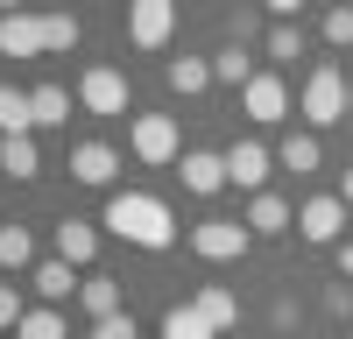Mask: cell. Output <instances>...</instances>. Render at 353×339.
I'll return each instance as SVG.
<instances>
[{
  "mask_svg": "<svg viewBox=\"0 0 353 339\" xmlns=\"http://www.w3.org/2000/svg\"><path fill=\"white\" fill-rule=\"evenodd\" d=\"M191 311H198L212 332H233V325H241V297H233L226 282H198V290H191Z\"/></svg>",
  "mask_w": 353,
  "mask_h": 339,
  "instance_id": "12",
  "label": "cell"
},
{
  "mask_svg": "<svg viewBox=\"0 0 353 339\" xmlns=\"http://www.w3.org/2000/svg\"><path fill=\"white\" fill-rule=\"evenodd\" d=\"M14 339H71V325H64V311H57V304H43V311H21Z\"/></svg>",
  "mask_w": 353,
  "mask_h": 339,
  "instance_id": "24",
  "label": "cell"
},
{
  "mask_svg": "<svg viewBox=\"0 0 353 339\" xmlns=\"http://www.w3.org/2000/svg\"><path fill=\"white\" fill-rule=\"evenodd\" d=\"M212 78H219V85H233V92H241V85L254 78V56H248L241 43H226V50H212Z\"/></svg>",
  "mask_w": 353,
  "mask_h": 339,
  "instance_id": "23",
  "label": "cell"
},
{
  "mask_svg": "<svg viewBox=\"0 0 353 339\" xmlns=\"http://www.w3.org/2000/svg\"><path fill=\"white\" fill-rule=\"evenodd\" d=\"M325 43L332 50H353V8H332L325 14Z\"/></svg>",
  "mask_w": 353,
  "mask_h": 339,
  "instance_id": "29",
  "label": "cell"
},
{
  "mask_svg": "<svg viewBox=\"0 0 353 339\" xmlns=\"http://www.w3.org/2000/svg\"><path fill=\"white\" fill-rule=\"evenodd\" d=\"M0 170H8L14 184L43 177V149H36V134H0Z\"/></svg>",
  "mask_w": 353,
  "mask_h": 339,
  "instance_id": "16",
  "label": "cell"
},
{
  "mask_svg": "<svg viewBox=\"0 0 353 339\" xmlns=\"http://www.w3.org/2000/svg\"><path fill=\"white\" fill-rule=\"evenodd\" d=\"M269 149H261V141H233V149H226V184H241V191H261V184H269Z\"/></svg>",
  "mask_w": 353,
  "mask_h": 339,
  "instance_id": "10",
  "label": "cell"
},
{
  "mask_svg": "<svg viewBox=\"0 0 353 339\" xmlns=\"http://www.w3.org/2000/svg\"><path fill=\"white\" fill-rule=\"evenodd\" d=\"M163 339H219V332L205 325L191 304H170V311H163Z\"/></svg>",
  "mask_w": 353,
  "mask_h": 339,
  "instance_id": "27",
  "label": "cell"
},
{
  "mask_svg": "<svg viewBox=\"0 0 353 339\" xmlns=\"http://www.w3.org/2000/svg\"><path fill=\"white\" fill-rule=\"evenodd\" d=\"M21 290H14V282H0V332H8V325H21Z\"/></svg>",
  "mask_w": 353,
  "mask_h": 339,
  "instance_id": "31",
  "label": "cell"
},
{
  "mask_svg": "<svg viewBox=\"0 0 353 339\" xmlns=\"http://www.w3.org/2000/svg\"><path fill=\"white\" fill-rule=\"evenodd\" d=\"M78 304H85V318H113V311H128L113 276H85V282H78Z\"/></svg>",
  "mask_w": 353,
  "mask_h": 339,
  "instance_id": "19",
  "label": "cell"
},
{
  "mask_svg": "<svg viewBox=\"0 0 353 339\" xmlns=\"http://www.w3.org/2000/svg\"><path fill=\"white\" fill-rule=\"evenodd\" d=\"M176 177H184L191 198H212V191H226V156H212V149H184V156H176Z\"/></svg>",
  "mask_w": 353,
  "mask_h": 339,
  "instance_id": "9",
  "label": "cell"
},
{
  "mask_svg": "<svg viewBox=\"0 0 353 339\" xmlns=\"http://www.w3.org/2000/svg\"><path fill=\"white\" fill-rule=\"evenodd\" d=\"M339 276L353 282V240H339Z\"/></svg>",
  "mask_w": 353,
  "mask_h": 339,
  "instance_id": "33",
  "label": "cell"
},
{
  "mask_svg": "<svg viewBox=\"0 0 353 339\" xmlns=\"http://www.w3.org/2000/svg\"><path fill=\"white\" fill-rule=\"evenodd\" d=\"M297 113L311 127H332V121H346V78L332 71V64H318L311 78H304V99H297Z\"/></svg>",
  "mask_w": 353,
  "mask_h": 339,
  "instance_id": "3",
  "label": "cell"
},
{
  "mask_svg": "<svg viewBox=\"0 0 353 339\" xmlns=\"http://www.w3.org/2000/svg\"><path fill=\"white\" fill-rule=\"evenodd\" d=\"M78 106L85 113H128V78L106 71V64H92V71L78 78Z\"/></svg>",
  "mask_w": 353,
  "mask_h": 339,
  "instance_id": "7",
  "label": "cell"
},
{
  "mask_svg": "<svg viewBox=\"0 0 353 339\" xmlns=\"http://www.w3.org/2000/svg\"><path fill=\"white\" fill-rule=\"evenodd\" d=\"M248 247H254L248 219H198L191 226V254H205V262H241Z\"/></svg>",
  "mask_w": 353,
  "mask_h": 339,
  "instance_id": "4",
  "label": "cell"
},
{
  "mask_svg": "<svg viewBox=\"0 0 353 339\" xmlns=\"http://www.w3.org/2000/svg\"><path fill=\"white\" fill-rule=\"evenodd\" d=\"M128 149L149 163V170H163V163L184 156V141H176V121H170V113H134V121H128Z\"/></svg>",
  "mask_w": 353,
  "mask_h": 339,
  "instance_id": "2",
  "label": "cell"
},
{
  "mask_svg": "<svg viewBox=\"0 0 353 339\" xmlns=\"http://www.w3.org/2000/svg\"><path fill=\"white\" fill-rule=\"evenodd\" d=\"M0 134H36V113H28L21 85H0Z\"/></svg>",
  "mask_w": 353,
  "mask_h": 339,
  "instance_id": "22",
  "label": "cell"
},
{
  "mask_svg": "<svg viewBox=\"0 0 353 339\" xmlns=\"http://www.w3.org/2000/svg\"><path fill=\"white\" fill-rule=\"evenodd\" d=\"M170 92L176 99H191V92H205V85H212V56H170Z\"/></svg>",
  "mask_w": 353,
  "mask_h": 339,
  "instance_id": "18",
  "label": "cell"
},
{
  "mask_svg": "<svg viewBox=\"0 0 353 339\" xmlns=\"http://www.w3.org/2000/svg\"><path fill=\"white\" fill-rule=\"evenodd\" d=\"M276 163H283V170H297V177H311V170L325 163V149H318V134L304 127V134H290L283 149H276Z\"/></svg>",
  "mask_w": 353,
  "mask_h": 339,
  "instance_id": "21",
  "label": "cell"
},
{
  "mask_svg": "<svg viewBox=\"0 0 353 339\" xmlns=\"http://www.w3.org/2000/svg\"><path fill=\"white\" fill-rule=\"evenodd\" d=\"M269 56H276V64H297V56H304L297 21H276V28H269Z\"/></svg>",
  "mask_w": 353,
  "mask_h": 339,
  "instance_id": "28",
  "label": "cell"
},
{
  "mask_svg": "<svg viewBox=\"0 0 353 339\" xmlns=\"http://www.w3.org/2000/svg\"><path fill=\"white\" fill-rule=\"evenodd\" d=\"M0 56H43V14H0Z\"/></svg>",
  "mask_w": 353,
  "mask_h": 339,
  "instance_id": "14",
  "label": "cell"
},
{
  "mask_svg": "<svg viewBox=\"0 0 353 339\" xmlns=\"http://www.w3.org/2000/svg\"><path fill=\"white\" fill-rule=\"evenodd\" d=\"M28 113H36V127H64L71 121V92L64 85H36V92H28Z\"/></svg>",
  "mask_w": 353,
  "mask_h": 339,
  "instance_id": "20",
  "label": "cell"
},
{
  "mask_svg": "<svg viewBox=\"0 0 353 339\" xmlns=\"http://www.w3.org/2000/svg\"><path fill=\"white\" fill-rule=\"evenodd\" d=\"M28 282H36V297H43V304H64V297H78V276H71V262H36V269H28Z\"/></svg>",
  "mask_w": 353,
  "mask_h": 339,
  "instance_id": "17",
  "label": "cell"
},
{
  "mask_svg": "<svg viewBox=\"0 0 353 339\" xmlns=\"http://www.w3.org/2000/svg\"><path fill=\"white\" fill-rule=\"evenodd\" d=\"M28 262H36V240H28V226H0V269L21 276Z\"/></svg>",
  "mask_w": 353,
  "mask_h": 339,
  "instance_id": "25",
  "label": "cell"
},
{
  "mask_svg": "<svg viewBox=\"0 0 353 339\" xmlns=\"http://www.w3.org/2000/svg\"><path fill=\"white\" fill-rule=\"evenodd\" d=\"M339 198H346V212H353V170H346V177H339Z\"/></svg>",
  "mask_w": 353,
  "mask_h": 339,
  "instance_id": "34",
  "label": "cell"
},
{
  "mask_svg": "<svg viewBox=\"0 0 353 339\" xmlns=\"http://www.w3.org/2000/svg\"><path fill=\"white\" fill-rule=\"evenodd\" d=\"M241 106H248V121L269 127V121H283V113H290V85H283V78H269V71H254V78L241 85Z\"/></svg>",
  "mask_w": 353,
  "mask_h": 339,
  "instance_id": "8",
  "label": "cell"
},
{
  "mask_svg": "<svg viewBox=\"0 0 353 339\" xmlns=\"http://www.w3.org/2000/svg\"><path fill=\"white\" fill-rule=\"evenodd\" d=\"M71 177L92 184V191H106L113 177H121V156H113L106 141H78V149H71Z\"/></svg>",
  "mask_w": 353,
  "mask_h": 339,
  "instance_id": "11",
  "label": "cell"
},
{
  "mask_svg": "<svg viewBox=\"0 0 353 339\" xmlns=\"http://www.w3.org/2000/svg\"><path fill=\"white\" fill-rule=\"evenodd\" d=\"M78 14H43V56H64V50H78Z\"/></svg>",
  "mask_w": 353,
  "mask_h": 339,
  "instance_id": "26",
  "label": "cell"
},
{
  "mask_svg": "<svg viewBox=\"0 0 353 339\" xmlns=\"http://www.w3.org/2000/svg\"><path fill=\"white\" fill-rule=\"evenodd\" d=\"M176 36V0H128V43L134 50H163Z\"/></svg>",
  "mask_w": 353,
  "mask_h": 339,
  "instance_id": "5",
  "label": "cell"
},
{
  "mask_svg": "<svg viewBox=\"0 0 353 339\" xmlns=\"http://www.w3.org/2000/svg\"><path fill=\"white\" fill-rule=\"evenodd\" d=\"M0 14H21V0H0Z\"/></svg>",
  "mask_w": 353,
  "mask_h": 339,
  "instance_id": "35",
  "label": "cell"
},
{
  "mask_svg": "<svg viewBox=\"0 0 353 339\" xmlns=\"http://www.w3.org/2000/svg\"><path fill=\"white\" fill-rule=\"evenodd\" d=\"M92 254H99V226H92V219H57V262L85 269Z\"/></svg>",
  "mask_w": 353,
  "mask_h": 339,
  "instance_id": "15",
  "label": "cell"
},
{
  "mask_svg": "<svg viewBox=\"0 0 353 339\" xmlns=\"http://www.w3.org/2000/svg\"><path fill=\"white\" fill-rule=\"evenodd\" d=\"M261 8H269L276 21H290V14H297V8H304V0H261Z\"/></svg>",
  "mask_w": 353,
  "mask_h": 339,
  "instance_id": "32",
  "label": "cell"
},
{
  "mask_svg": "<svg viewBox=\"0 0 353 339\" xmlns=\"http://www.w3.org/2000/svg\"><path fill=\"white\" fill-rule=\"evenodd\" d=\"M290 226H297V212H290V198H276V191H254V198H248V234L276 240V234H290Z\"/></svg>",
  "mask_w": 353,
  "mask_h": 339,
  "instance_id": "13",
  "label": "cell"
},
{
  "mask_svg": "<svg viewBox=\"0 0 353 339\" xmlns=\"http://www.w3.org/2000/svg\"><path fill=\"white\" fill-rule=\"evenodd\" d=\"M106 226H113L121 240L149 247V254L176 247V219H170L163 198H149V191H113V198H106Z\"/></svg>",
  "mask_w": 353,
  "mask_h": 339,
  "instance_id": "1",
  "label": "cell"
},
{
  "mask_svg": "<svg viewBox=\"0 0 353 339\" xmlns=\"http://www.w3.org/2000/svg\"><path fill=\"white\" fill-rule=\"evenodd\" d=\"M85 339H134V318L128 311H113V318H92V332Z\"/></svg>",
  "mask_w": 353,
  "mask_h": 339,
  "instance_id": "30",
  "label": "cell"
},
{
  "mask_svg": "<svg viewBox=\"0 0 353 339\" xmlns=\"http://www.w3.org/2000/svg\"><path fill=\"white\" fill-rule=\"evenodd\" d=\"M297 234L311 247H339L346 240V198H304L297 205Z\"/></svg>",
  "mask_w": 353,
  "mask_h": 339,
  "instance_id": "6",
  "label": "cell"
}]
</instances>
